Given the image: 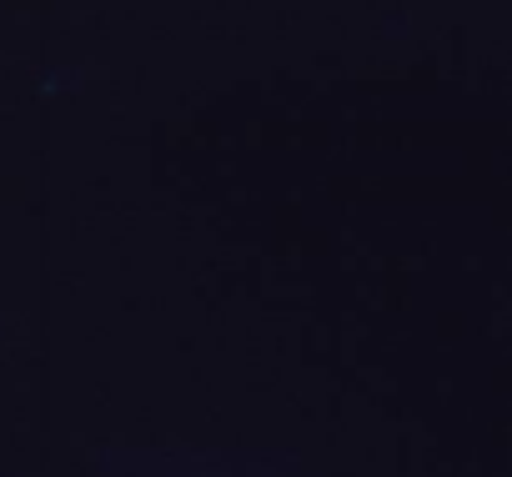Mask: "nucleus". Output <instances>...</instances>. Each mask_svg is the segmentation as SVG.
Instances as JSON below:
<instances>
[]
</instances>
